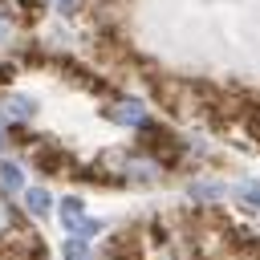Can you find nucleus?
<instances>
[{
	"instance_id": "obj_1",
	"label": "nucleus",
	"mask_w": 260,
	"mask_h": 260,
	"mask_svg": "<svg viewBox=\"0 0 260 260\" xmlns=\"http://www.w3.org/2000/svg\"><path fill=\"white\" fill-rule=\"evenodd\" d=\"M106 118L118 122V126H142V122H146V106L134 102V98H122V102L106 106Z\"/></svg>"
},
{
	"instance_id": "obj_2",
	"label": "nucleus",
	"mask_w": 260,
	"mask_h": 260,
	"mask_svg": "<svg viewBox=\"0 0 260 260\" xmlns=\"http://www.w3.org/2000/svg\"><path fill=\"white\" fill-rule=\"evenodd\" d=\"M24 203H28V211H32V215H45L53 199H49V191H45V187H28V191H24Z\"/></svg>"
},
{
	"instance_id": "obj_3",
	"label": "nucleus",
	"mask_w": 260,
	"mask_h": 260,
	"mask_svg": "<svg viewBox=\"0 0 260 260\" xmlns=\"http://www.w3.org/2000/svg\"><path fill=\"white\" fill-rule=\"evenodd\" d=\"M0 183H4L8 191H20V187H24V175H20V167H16V162H0Z\"/></svg>"
},
{
	"instance_id": "obj_4",
	"label": "nucleus",
	"mask_w": 260,
	"mask_h": 260,
	"mask_svg": "<svg viewBox=\"0 0 260 260\" xmlns=\"http://www.w3.org/2000/svg\"><path fill=\"white\" fill-rule=\"evenodd\" d=\"M12 223H16L12 203H4V195H0V240H4V236H12Z\"/></svg>"
},
{
	"instance_id": "obj_5",
	"label": "nucleus",
	"mask_w": 260,
	"mask_h": 260,
	"mask_svg": "<svg viewBox=\"0 0 260 260\" xmlns=\"http://www.w3.org/2000/svg\"><path fill=\"white\" fill-rule=\"evenodd\" d=\"M8 118H32V102L28 98H12L8 102Z\"/></svg>"
},
{
	"instance_id": "obj_6",
	"label": "nucleus",
	"mask_w": 260,
	"mask_h": 260,
	"mask_svg": "<svg viewBox=\"0 0 260 260\" xmlns=\"http://www.w3.org/2000/svg\"><path fill=\"white\" fill-rule=\"evenodd\" d=\"M191 195H195V199H219V195H223V187H219V183H195V187H191Z\"/></svg>"
},
{
	"instance_id": "obj_7",
	"label": "nucleus",
	"mask_w": 260,
	"mask_h": 260,
	"mask_svg": "<svg viewBox=\"0 0 260 260\" xmlns=\"http://www.w3.org/2000/svg\"><path fill=\"white\" fill-rule=\"evenodd\" d=\"M236 191H240V199H248L252 207H260V183H252V179H244V183H240Z\"/></svg>"
},
{
	"instance_id": "obj_8",
	"label": "nucleus",
	"mask_w": 260,
	"mask_h": 260,
	"mask_svg": "<svg viewBox=\"0 0 260 260\" xmlns=\"http://www.w3.org/2000/svg\"><path fill=\"white\" fill-rule=\"evenodd\" d=\"M65 260H89L85 240H69V244H65Z\"/></svg>"
},
{
	"instance_id": "obj_9",
	"label": "nucleus",
	"mask_w": 260,
	"mask_h": 260,
	"mask_svg": "<svg viewBox=\"0 0 260 260\" xmlns=\"http://www.w3.org/2000/svg\"><path fill=\"white\" fill-rule=\"evenodd\" d=\"M57 4H61V12L69 16V12H77V4H81V0H57Z\"/></svg>"
},
{
	"instance_id": "obj_10",
	"label": "nucleus",
	"mask_w": 260,
	"mask_h": 260,
	"mask_svg": "<svg viewBox=\"0 0 260 260\" xmlns=\"http://www.w3.org/2000/svg\"><path fill=\"white\" fill-rule=\"evenodd\" d=\"M4 37H8V20L0 16V41H4Z\"/></svg>"
},
{
	"instance_id": "obj_11",
	"label": "nucleus",
	"mask_w": 260,
	"mask_h": 260,
	"mask_svg": "<svg viewBox=\"0 0 260 260\" xmlns=\"http://www.w3.org/2000/svg\"><path fill=\"white\" fill-rule=\"evenodd\" d=\"M0 81H8V69H4V65H0Z\"/></svg>"
},
{
	"instance_id": "obj_12",
	"label": "nucleus",
	"mask_w": 260,
	"mask_h": 260,
	"mask_svg": "<svg viewBox=\"0 0 260 260\" xmlns=\"http://www.w3.org/2000/svg\"><path fill=\"white\" fill-rule=\"evenodd\" d=\"M0 142H4V134H0Z\"/></svg>"
}]
</instances>
